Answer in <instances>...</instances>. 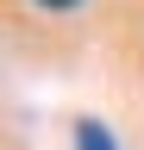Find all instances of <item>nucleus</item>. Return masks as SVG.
Listing matches in <instances>:
<instances>
[{
    "label": "nucleus",
    "instance_id": "f257e3e1",
    "mask_svg": "<svg viewBox=\"0 0 144 150\" xmlns=\"http://www.w3.org/2000/svg\"><path fill=\"white\" fill-rule=\"evenodd\" d=\"M75 150H113L106 125H100V119H82V125H75Z\"/></svg>",
    "mask_w": 144,
    "mask_h": 150
},
{
    "label": "nucleus",
    "instance_id": "f03ea898",
    "mask_svg": "<svg viewBox=\"0 0 144 150\" xmlns=\"http://www.w3.org/2000/svg\"><path fill=\"white\" fill-rule=\"evenodd\" d=\"M38 6H50V13H69V6H82V0H38Z\"/></svg>",
    "mask_w": 144,
    "mask_h": 150
}]
</instances>
